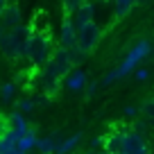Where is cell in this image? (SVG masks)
I'll return each mask as SVG.
<instances>
[{
	"label": "cell",
	"mask_w": 154,
	"mask_h": 154,
	"mask_svg": "<svg viewBox=\"0 0 154 154\" xmlns=\"http://www.w3.org/2000/svg\"><path fill=\"white\" fill-rule=\"evenodd\" d=\"M45 66H50L63 79V77L72 70V61H70V54H68V48H63V45L57 43L52 48V52H50V59L45 61Z\"/></svg>",
	"instance_id": "obj_5"
},
{
	"label": "cell",
	"mask_w": 154,
	"mask_h": 154,
	"mask_svg": "<svg viewBox=\"0 0 154 154\" xmlns=\"http://www.w3.org/2000/svg\"><path fill=\"white\" fill-rule=\"evenodd\" d=\"M79 140H82V134L77 131L75 136H68L66 140L57 143V147H54V152H52V154H72V152H75V147L79 145Z\"/></svg>",
	"instance_id": "obj_14"
},
{
	"label": "cell",
	"mask_w": 154,
	"mask_h": 154,
	"mask_svg": "<svg viewBox=\"0 0 154 154\" xmlns=\"http://www.w3.org/2000/svg\"><path fill=\"white\" fill-rule=\"evenodd\" d=\"M134 0H113V14L116 18H122V16H127L131 9H134Z\"/></svg>",
	"instance_id": "obj_18"
},
{
	"label": "cell",
	"mask_w": 154,
	"mask_h": 154,
	"mask_svg": "<svg viewBox=\"0 0 154 154\" xmlns=\"http://www.w3.org/2000/svg\"><path fill=\"white\" fill-rule=\"evenodd\" d=\"M14 93H16V82H7V84L0 86V97H2L5 102L14 100Z\"/></svg>",
	"instance_id": "obj_20"
},
{
	"label": "cell",
	"mask_w": 154,
	"mask_h": 154,
	"mask_svg": "<svg viewBox=\"0 0 154 154\" xmlns=\"http://www.w3.org/2000/svg\"><path fill=\"white\" fill-rule=\"evenodd\" d=\"M82 2H84V0H63V16H70Z\"/></svg>",
	"instance_id": "obj_24"
},
{
	"label": "cell",
	"mask_w": 154,
	"mask_h": 154,
	"mask_svg": "<svg viewBox=\"0 0 154 154\" xmlns=\"http://www.w3.org/2000/svg\"><path fill=\"white\" fill-rule=\"evenodd\" d=\"M54 43H52V34L50 32H29L27 36V45H25V59L32 66H43L50 59Z\"/></svg>",
	"instance_id": "obj_2"
},
{
	"label": "cell",
	"mask_w": 154,
	"mask_h": 154,
	"mask_svg": "<svg viewBox=\"0 0 154 154\" xmlns=\"http://www.w3.org/2000/svg\"><path fill=\"white\" fill-rule=\"evenodd\" d=\"M140 111V118H143L147 125H154V97H145L138 106Z\"/></svg>",
	"instance_id": "obj_16"
},
{
	"label": "cell",
	"mask_w": 154,
	"mask_h": 154,
	"mask_svg": "<svg viewBox=\"0 0 154 154\" xmlns=\"http://www.w3.org/2000/svg\"><path fill=\"white\" fill-rule=\"evenodd\" d=\"M68 54H70V61H72V68H79V63H82L84 59L88 57V54H84L82 50L77 48V43L72 45V48H68Z\"/></svg>",
	"instance_id": "obj_19"
},
{
	"label": "cell",
	"mask_w": 154,
	"mask_h": 154,
	"mask_svg": "<svg viewBox=\"0 0 154 154\" xmlns=\"http://www.w3.org/2000/svg\"><path fill=\"white\" fill-rule=\"evenodd\" d=\"M93 18H95V5L88 2V0H84L82 5L70 14V20H72V25H75V29L82 27L84 23H88V20H93Z\"/></svg>",
	"instance_id": "obj_8"
},
{
	"label": "cell",
	"mask_w": 154,
	"mask_h": 154,
	"mask_svg": "<svg viewBox=\"0 0 154 154\" xmlns=\"http://www.w3.org/2000/svg\"><path fill=\"white\" fill-rule=\"evenodd\" d=\"M9 2H11V0H0V11L5 9V7H7V5H9Z\"/></svg>",
	"instance_id": "obj_26"
},
{
	"label": "cell",
	"mask_w": 154,
	"mask_h": 154,
	"mask_svg": "<svg viewBox=\"0 0 154 154\" xmlns=\"http://www.w3.org/2000/svg\"><path fill=\"white\" fill-rule=\"evenodd\" d=\"M75 43H77V29H75V25H72L70 16H63L61 32H59V45H63V48H72Z\"/></svg>",
	"instance_id": "obj_9"
},
{
	"label": "cell",
	"mask_w": 154,
	"mask_h": 154,
	"mask_svg": "<svg viewBox=\"0 0 154 154\" xmlns=\"http://www.w3.org/2000/svg\"><path fill=\"white\" fill-rule=\"evenodd\" d=\"M152 52H154V43H152Z\"/></svg>",
	"instance_id": "obj_29"
},
{
	"label": "cell",
	"mask_w": 154,
	"mask_h": 154,
	"mask_svg": "<svg viewBox=\"0 0 154 154\" xmlns=\"http://www.w3.org/2000/svg\"><path fill=\"white\" fill-rule=\"evenodd\" d=\"M93 154H111V152H106V149H97V152H93Z\"/></svg>",
	"instance_id": "obj_27"
},
{
	"label": "cell",
	"mask_w": 154,
	"mask_h": 154,
	"mask_svg": "<svg viewBox=\"0 0 154 154\" xmlns=\"http://www.w3.org/2000/svg\"><path fill=\"white\" fill-rule=\"evenodd\" d=\"M63 86H66L68 91L79 93L84 86H86V72L79 70V68H72V70L68 72L66 77H63Z\"/></svg>",
	"instance_id": "obj_11"
},
{
	"label": "cell",
	"mask_w": 154,
	"mask_h": 154,
	"mask_svg": "<svg viewBox=\"0 0 154 154\" xmlns=\"http://www.w3.org/2000/svg\"><path fill=\"white\" fill-rule=\"evenodd\" d=\"M27 27H29V32H50V14L45 9H34Z\"/></svg>",
	"instance_id": "obj_12"
},
{
	"label": "cell",
	"mask_w": 154,
	"mask_h": 154,
	"mask_svg": "<svg viewBox=\"0 0 154 154\" xmlns=\"http://www.w3.org/2000/svg\"><path fill=\"white\" fill-rule=\"evenodd\" d=\"M2 34H5V29H2V25H0V41H2Z\"/></svg>",
	"instance_id": "obj_28"
},
{
	"label": "cell",
	"mask_w": 154,
	"mask_h": 154,
	"mask_svg": "<svg viewBox=\"0 0 154 154\" xmlns=\"http://www.w3.org/2000/svg\"><path fill=\"white\" fill-rule=\"evenodd\" d=\"M14 109H16V111H20V113H27V111H32V109H34V100H32V97H25V100H16Z\"/></svg>",
	"instance_id": "obj_21"
},
{
	"label": "cell",
	"mask_w": 154,
	"mask_h": 154,
	"mask_svg": "<svg viewBox=\"0 0 154 154\" xmlns=\"http://www.w3.org/2000/svg\"><path fill=\"white\" fill-rule=\"evenodd\" d=\"M138 116H140L138 106H125V109H122V120H125L127 125H129L131 120H136V118H138Z\"/></svg>",
	"instance_id": "obj_22"
},
{
	"label": "cell",
	"mask_w": 154,
	"mask_h": 154,
	"mask_svg": "<svg viewBox=\"0 0 154 154\" xmlns=\"http://www.w3.org/2000/svg\"><path fill=\"white\" fill-rule=\"evenodd\" d=\"M106 2H113V0H106Z\"/></svg>",
	"instance_id": "obj_30"
},
{
	"label": "cell",
	"mask_w": 154,
	"mask_h": 154,
	"mask_svg": "<svg viewBox=\"0 0 154 154\" xmlns=\"http://www.w3.org/2000/svg\"><path fill=\"white\" fill-rule=\"evenodd\" d=\"M152 54V41L149 38H140V41H136V45L127 52V57L122 59V63L116 70H109L104 77H102V86H109V84L118 82V79H122V77H127L129 72H134V68L138 66L140 61H143L145 57H149Z\"/></svg>",
	"instance_id": "obj_1"
},
{
	"label": "cell",
	"mask_w": 154,
	"mask_h": 154,
	"mask_svg": "<svg viewBox=\"0 0 154 154\" xmlns=\"http://www.w3.org/2000/svg\"><path fill=\"white\" fill-rule=\"evenodd\" d=\"M9 134V113H2L0 111V140Z\"/></svg>",
	"instance_id": "obj_23"
},
{
	"label": "cell",
	"mask_w": 154,
	"mask_h": 154,
	"mask_svg": "<svg viewBox=\"0 0 154 154\" xmlns=\"http://www.w3.org/2000/svg\"><path fill=\"white\" fill-rule=\"evenodd\" d=\"M134 77L138 79V82H145V79L149 77V70H147V68H138V66H136L134 68Z\"/></svg>",
	"instance_id": "obj_25"
},
{
	"label": "cell",
	"mask_w": 154,
	"mask_h": 154,
	"mask_svg": "<svg viewBox=\"0 0 154 154\" xmlns=\"http://www.w3.org/2000/svg\"><path fill=\"white\" fill-rule=\"evenodd\" d=\"M20 20H23V11H20V7L11 0L9 5L0 11V25H2V29H11V27H16V25H20Z\"/></svg>",
	"instance_id": "obj_7"
},
{
	"label": "cell",
	"mask_w": 154,
	"mask_h": 154,
	"mask_svg": "<svg viewBox=\"0 0 154 154\" xmlns=\"http://www.w3.org/2000/svg\"><path fill=\"white\" fill-rule=\"evenodd\" d=\"M54 147H57V140H54V134H50L45 138H36V147L34 149H38V154H52Z\"/></svg>",
	"instance_id": "obj_17"
},
{
	"label": "cell",
	"mask_w": 154,
	"mask_h": 154,
	"mask_svg": "<svg viewBox=\"0 0 154 154\" xmlns=\"http://www.w3.org/2000/svg\"><path fill=\"white\" fill-rule=\"evenodd\" d=\"M120 154H149V145L145 140V136L134 131V129H127L125 136H122Z\"/></svg>",
	"instance_id": "obj_6"
},
{
	"label": "cell",
	"mask_w": 154,
	"mask_h": 154,
	"mask_svg": "<svg viewBox=\"0 0 154 154\" xmlns=\"http://www.w3.org/2000/svg\"><path fill=\"white\" fill-rule=\"evenodd\" d=\"M29 129H32V127H29V122L23 118V113H20V111H11L9 113V134L18 140L20 136L27 134Z\"/></svg>",
	"instance_id": "obj_10"
},
{
	"label": "cell",
	"mask_w": 154,
	"mask_h": 154,
	"mask_svg": "<svg viewBox=\"0 0 154 154\" xmlns=\"http://www.w3.org/2000/svg\"><path fill=\"white\" fill-rule=\"evenodd\" d=\"M36 138H38V136H36V131H34V129H29L27 134H23L18 140H16V147H18V149H23L25 154H29L34 147H36Z\"/></svg>",
	"instance_id": "obj_15"
},
{
	"label": "cell",
	"mask_w": 154,
	"mask_h": 154,
	"mask_svg": "<svg viewBox=\"0 0 154 154\" xmlns=\"http://www.w3.org/2000/svg\"><path fill=\"white\" fill-rule=\"evenodd\" d=\"M122 136H125V129H113V131H109V134H104V145H102V149H106V152H111V154H120Z\"/></svg>",
	"instance_id": "obj_13"
},
{
	"label": "cell",
	"mask_w": 154,
	"mask_h": 154,
	"mask_svg": "<svg viewBox=\"0 0 154 154\" xmlns=\"http://www.w3.org/2000/svg\"><path fill=\"white\" fill-rule=\"evenodd\" d=\"M102 36H104V29L95 23V20H88L82 27H77V48L82 50L84 54H91L97 50Z\"/></svg>",
	"instance_id": "obj_4"
},
{
	"label": "cell",
	"mask_w": 154,
	"mask_h": 154,
	"mask_svg": "<svg viewBox=\"0 0 154 154\" xmlns=\"http://www.w3.org/2000/svg\"><path fill=\"white\" fill-rule=\"evenodd\" d=\"M27 36H29V27L27 25H16V27L7 29L2 34V41H0V50L9 61L25 57V45H27Z\"/></svg>",
	"instance_id": "obj_3"
}]
</instances>
